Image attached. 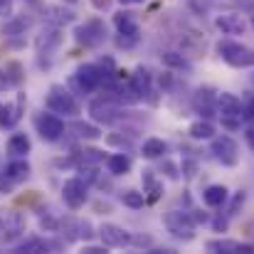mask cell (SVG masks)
<instances>
[{
    "instance_id": "41",
    "label": "cell",
    "mask_w": 254,
    "mask_h": 254,
    "mask_svg": "<svg viewBox=\"0 0 254 254\" xmlns=\"http://www.w3.org/2000/svg\"><path fill=\"white\" fill-rule=\"evenodd\" d=\"M225 225H227L225 220H217V222H215V227H217V230H225Z\"/></svg>"
},
{
    "instance_id": "39",
    "label": "cell",
    "mask_w": 254,
    "mask_h": 254,
    "mask_svg": "<svg viewBox=\"0 0 254 254\" xmlns=\"http://www.w3.org/2000/svg\"><path fill=\"white\" fill-rule=\"evenodd\" d=\"M245 114H247V119H252L254 121V99L247 104V109H245Z\"/></svg>"
},
{
    "instance_id": "37",
    "label": "cell",
    "mask_w": 254,
    "mask_h": 254,
    "mask_svg": "<svg viewBox=\"0 0 254 254\" xmlns=\"http://www.w3.org/2000/svg\"><path fill=\"white\" fill-rule=\"evenodd\" d=\"M86 254H106V245L104 247H84Z\"/></svg>"
},
{
    "instance_id": "42",
    "label": "cell",
    "mask_w": 254,
    "mask_h": 254,
    "mask_svg": "<svg viewBox=\"0 0 254 254\" xmlns=\"http://www.w3.org/2000/svg\"><path fill=\"white\" fill-rule=\"evenodd\" d=\"M62 2H72V5H74V2H79V0H62Z\"/></svg>"
},
{
    "instance_id": "18",
    "label": "cell",
    "mask_w": 254,
    "mask_h": 254,
    "mask_svg": "<svg viewBox=\"0 0 254 254\" xmlns=\"http://www.w3.org/2000/svg\"><path fill=\"white\" fill-rule=\"evenodd\" d=\"M114 25H116L119 35H141L138 22L133 20L131 12H116V15H114Z\"/></svg>"
},
{
    "instance_id": "29",
    "label": "cell",
    "mask_w": 254,
    "mask_h": 254,
    "mask_svg": "<svg viewBox=\"0 0 254 254\" xmlns=\"http://www.w3.org/2000/svg\"><path fill=\"white\" fill-rule=\"evenodd\" d=\"M74 131H77V136H82V138H89V141H94V138H99V136H101V131H99L96 126H91V124H84V121H77V124H74Z\"/></svg>"
},
{
    "instance_id": "24",
    "label": "cell",
    "mask_w": 254,
    "mask_h": 254,
    "mask_svg": "<svg viewBox=\"0 0 254 254\" xmlns=\"http://www.w3.org/2000/svg\"><path fill=\"white\" fill-rule=\"evenodd\" d=\"M190 136H192L195 141H207V138L215 136V126H212L210 121H195V124L190 126Z\"/></svg>"
},
{
    "instance_id": "12",
    "label": "cell",
    "mask_w": 254,
    "mask_h": 254,
    "mask_svg": "<svg viewBox=\"0 0 254 254\" xmlns=\"http://www.w3.org/2000/svg\"><path fill=\"white\" fill-rule=\"evenodd\" d=\"M215 25L222 30V35H245V30H247V22L242 20V15H235V12L220 15L215 20Z\"/></svg>"
},
{
    "instance_id": "2",
    "label": "cell",
    "mask_w": 254,
    "mask_h": 254,
    "mask_svg": "<svg viewBox=\"0 0 254 254\" xmlns=\"http://www.w3.org/2000/svg\"><path fill=\"white\" fill-rule=\"evenodd\" d=\"M163 222H166L168 232L175 237V240H185V242H190V240L195 237V222H192V217H190L188 212L170 210V212H166Z\"/></svg>"
},
{
    "instance_id": "7",
    "label": "cell",
    "mask_w": 254,
    "mask_h": 254,
    "mask_svg": "<svg viewBox=\"0 0 254 254\" xmlns=\"http://www.w3.org/2000/svg\"><path fill=\"white\" fill-rule=\"evenodd\" d=\"M35 126H37V131H40V136L45 141H60L62 133H64V124L55 114H40L35 119Z\"/></svg>"
},
{
    "instance_id": "11",
    "label": "cell",
    "mask_w": 254,
    "mask_h": 254,
    "mask_svg": "<svg viewBox=\"0 0 254 254\" xmlns=\"http://www.w3.org/2000/svg\"><path fill=\"white\" fill-rule=\"evenodd\" d=\"M205 247H207V252H222V254H252L254 252L252 245H245V242H237V240H210Z\"/></svg>"
},
{
    "instance_id": "28",
    "label": "cell",
    "mask_w": 254,
    "mask_h": 254,
    "mask_svg": "<svg viewBox=\"0 0 254 254\" xmlns=\"http://www.w3.org/2000/svg\"><path fill=\"white\" fill-rule=\"evenodd\" d=\"M47 250H52V245H47V242H42V240H27V242H22V245L17 247V252H30V254L47 252Z\"/></svg>"
},
{
    "instance_id": "25",
    "label": "cell",
    "mask_w": 254,
    "mask_h": 254,
    "mask_svg": "<svg viewBox=\"0 0 254 254\" xmlns=\"http://www.w3.org/2000/svg\"><path fill=\"white\" fill-rule=\"evenodd\" d=\"M79 163H82V168H96L99 163H104V151H99V148H84L82 156H79Z\"/></svg>"
},
{
    "instance_id": "23",
    "label": "cell",
    "mask_w": 254,
    "mask_h": 254,
    "mask_svg": "<svg viewBox=\"0 0 254 254\" xmlns=\"http://www.w3.org/2000/svg\"><path fill=\"white\" fill-rule=\"evenodd\" d=\"M7 153H12V156H25V153H30V138H27L25 133H15V136L7 141Z\"/></svg>"
},
{
    "instance_id": "32",
    "label": "cell",
    "mask_w": 254,
    "mask_h": 254,
    "mask_svg": "<svg viewBox=\"0 0 254 254\" xmlns=\"http://www.w3.org/2000/svg\"><path fill=\"white\" fill-rule=\"evenodd\" d=\"M163 62H166V64H173V67H180V69H183V67H188V64H185V60H183V57H178L175 52H166V55H163Z\"/></svg>"
},
{
    "instance_id": "43",
    "label": "cell",
    "mask_w": 254,
    "mask_h": 254,
    "mask_svg": "<svg viewBox=\"0 0 254 254\" xmlns=\"http://www.w3.org/2000/svg\"><path fill=\"white\" fill-rule=\"evenodd\" d=\"M7 2H10V0H0V7H2V5H7Z\"/></svg>"
},
{
    "instance_id": "30",
    "label": "cell",
    "mask_w": 254,
    "mask_h": 254,
    "mask_svg": "<svg viewBox=\"0 0 254 254\" xmlns=\"http://www.w3.org/2000/svg\"><path fill=\"white\" fill-rule=\"evenodd\" d=\"M5 69H7V74H10V79H12V86H20L22 82H25L22 67H20L17 62H7V64H5Z\"/></svg>"
},
{
    "instance_id": "10",
    "label": "cell",
    "mask_w": 254,
    "mask_h": 254,
    "mask_svg": "<svg viewBox=\"0 0 254 254\" xmlns=\"http://www.w3.org/2000/svg\"><path fill=\"white\" fill-rule=\"evenodd\" d=\"M99 237L106 247H128L131 245V235L119 227V225H101L99 227Z\"/></svg>"
},
{
    "instance_id": "14",
    "label": "cell",
    "mask_w": 254,
    "mask_h": 254,
    "mask_svg": "<svg viewBox=\"0 0 254 254\" xmlns=\"http://www.w3.org/2000/svg\"><path fill=\"white\" fill-rule=\"evenodd\" d=\"M22 106H25V94H17V104L15 109L7 106V104H0V128H10L20 121L22 116Z\"/></svg>"
},
{
    "instance_id": "19",
    "label": "cell",
    "mask_w": 254,
    "mask_h": 254,
    "mask_svg": "<svg viewBox=\"0 0 254 254\" xmlns=\"http://www.w3.org/2000/svg\"><path fill=\"white\" fill-rule=\"evenodd\" d=\"M143 192H146V200L148 202H156L163 192V185L158 183L156 173L153 170H143Z\"/></svg>"
},
{
    "instance_id": "33",
    "label": "cell",
    "mask_w": 254,
    "mask_h": 254,
    "mask_svg": "<svg viewBox=\"0 0 254 254\" xmlns=\"http://www.w3.org/2000/svg\"><path fill=\"white\" fill-rule=\"evenodd\" d=\"M245 202V190H240L237 195H235V200H232V205H230V212L227 215H237V210H240V205Z\"/></svg>"
},
{
    "instance_id": "34",
    "label": "cell",
    "mask_w": 254,
    "mask_h": 254,
    "mask_svg": "<svg viewBox=\"0 0 254 254\" xmlns=\"http://www.w3.org/2000/svg\"><path fill=\"white\" fill-rule=\"evenodd\" d=\"M10 86H12V79H10L7 69H0V91H5V89H10Z\"/></svg>"
},
{
    "instance_id": "4",
    "label": "cell",
    "mask_w": 254,
    "mask_h": 254,
    "mask_svg": "<svg viewBox=\"0 0 254 254\" xmlns=\"http://www.w3.org/2000/svg\"><path fill=\"white\" fill-rule=\"evenodd\" d=\"M210 153L227 168H235L237 161H240V151H237V143L230 138V136H217L212 138V146H210Z\"/></svg>"
},
{
    "instance_id": "44",
    "label": "cell",
    "mask_w": 254,
    "mask_h": 254,
    "mask_svg": "<svg viewBox=\"0 0 254 254\" xmlns=\"http://www.w3.org/2000/svg\"><path fill=\"white\" fill-rule=\"evenodd\" d=\"M252 27H254V15H252Z\"/></svg>"
},
{
    "instance_id": "31",
    "label": "cell",
    "mask_w": 254,
    "mask_h": 254,
    "mask_svg": "<svg viewBox=\"0 0 254 254\" xmlns=\"http://www.w3.org/2000/svg\"><path fill=\"white\" fill-rule=\"evenodd\" d=\"M136 42H138V35H119V37H116V45H119V47H124V50L133 47Z\"/></svg>"
},
{
    "instance_id": "26",
    "label": "cell",
    "mask_w": 254,
    "mask_h": 254,
    "mask_svg": "<svg viewBox=\"0 0 254 254\" xmlns=\"http://www.w3.org/2000/svg\"><path fill=\"white\" fill-rule=\"evenodd\" d=\"M47 12H50V20L57 22V25H69V22H74V12H72V10H64V7H47Z\"/></svg>"
},
{
    "instance_id": "38",
    "label": "cell",
    "mask_w": 254,
    "mask_h": 254,
    "mask_svg": "<svg viewBox=\"0 0 254 254\" xmlns=\"http://www.w3.org/2000/svg\"><path fill=\"white\" fill-rule=\"evenodd\" d=\"M245 138H247V143H250V148H252V151H254V126H252V128H247V131H245Z\"/></svg>"
},
{
    "instance_id": "1",
    "label": "cell",
    "mask_w": 254,
    "mask_h": 254,
    "mask_svg": "<svg viewBox=\"0 0 254 254\" xmlns=\"http://www.w3.org/2000/svg\"><path fill=\"white\" fill-rule=\"evenodd\" d=\"M217 52H220V57H222L230 67H237V69L254 67V50L240 45V42L222 40V42H217Z\"/></svg>"
},
{
    "instance_id": "22",
    "label": "cell",
    "mask_w": 254,
    "mask_h": 254,
    "mask_svg": "<svg viewBox=\"0 0 254 254\" xmlns=\"http://www.w3.org/2000/svg\"><path fill=\"white\" fill-rule=\"evenodd\" d=\"M5 175L12 180V183H22L27 175H30V166L25 161H12L5 166Z\"/></svg>"
},
{
    "instance_id": "36",
    "label": "cell",
    "mask_w": 254,
    "mask_h": 254,
    "mask_svg": "<svg viewBox=\"0 0 254 254\" xmlns=\"http://www.w3.org/2000/svg\"><path fill=\"white\" fill-rule=\"evenodd\" d=\"M166 175H168L170 180H178V168H175L170 161H166Z\"/></svg>"
},
{
    "instance_id": "17",
    "label": "cell",
    "mask_w": 254,
    "mask_h": 254,
    "mask_svg": "<svg viewBox=\"0 0 254 254\" xmlns=\"http://www.w3.org/2000/svg\"><path fill=\"white\" fill-rule=\"evenodd\" d=\"M202 202L207 207H222L227 202V188L225 185H210L202 192Z\"/></svg>"
},
{
    "instance_id": "5",
    "label": "cell",
    "mask_w": 254,
    "mask_h": 254,
    "mask_svg": "<svg viewBox=\"0 0 254 254\" xmlns=\"http://www.w3.org/2000/svg\"><path fill=\"white\" fill-rule=\"evenodd\" d=\"M104 37H106V27H104V22L96 20V17H94V20H86L84 25H79V27L74 30V40H77L79 45H84V47L101 45Z\"/></svg>"
},
{
    "instance_id": "8",
    "label": "cell",
    "mask_w": 254,
    "mask_h": 254,
    "mask_svg": "<svg viewBox=\"0 0 254 254\" xmlns=\"http://www.w3.org/2000/svg\"><path fill=\"white\" fill-rule=\"evenodd\" d=\"M62 195H64V202L72 210H79L86 202V183L82 178H69L62 188Z\"/></svg>"
},
{
    "instance_id": "35",
    "label": "cell",
    "mask_w": 254,
    "mask_h": 254,
    "mask_svg": "<svg viewBox=\"0 0 254 254\" xmlns=\"http://www.w3.org/2000/svg\"><path fill=\"white\" fill-rule=\"evenodd\" d=\"M12 185H15V183L2 173V175H0V192H10V190H12Z\"/></svg>"
},
{
    "instance_id": "13",
    "label": "cell",
    "mask_w": 254,
    "mask_h": 254,
    "mask_svg": "<svg viewBox=\"0 0 254 254\" xmlns=\"http://www.w3.org/2000/svg\"><path fill=\"white\" fill-rule=\"evenodd\" d=\"M217 109H220V116H225V119L242 116V101L235 94H227V91H222L217 96Z\"/></svg>"
},
{
    "instance_id": "27",
    "label": "cell",
    "mask_w": 254,
    "mask_h": 254,
    "mask_svg": "<svg viewBox=\"0 0 254 254\" xmlns=\"http://www.w3.org/2000/svg\"><path fill=\"white\" fill-rule=\"evenodd\" d=\"M121 202H124L126 207H131V210H141L143 202H146V197H143V192H138V190H126V192L121 195Z\"/></svg>"
},
{
    "instance_id": "15",
    "label": "cell",
    "mask_w": 254,
    "mask_h": 254,
    "mask_svg": "<svg viewBox=\"0 0 254 254\" xmlns=\"http://www.w3.org/2000/svg\"><path fill=\"white\" fill-rule=\"evenodd\" d=\"M37 55H52L60 45H62V35H60V30L57 27H50V30H45L40 37H37Z\"/></svg>"
},
{
    "instance_id": "9",
    "label": "cell",
    "mask_w": 254,
    "mask_h": 254,
    "mask_svg": "<svg viewBox=\"0 0 254 254\" xmlns=\"http://www.w3.org/2000/svg\"><path fill=\"white\" fill-rule=\"evenodd\" d=\"M89 114L96 124H114L119 119V106H114L109 99H96L89 104Z\"/></svg>"
},
{
    "instance_id": "21",
    "label": "cell",
    "mask_w": 254,
    "mask_h": 254,
    "mask_svg": "<svg viewBox=\"0 0 254 254\" xmlns=\"http://www.w3.org/2000/svg\"><path fill=\"white\" fill-rule=\"evenodd\" d=\"M141 153H143V158H161V156L168 153V146H166L161 138H148V141L143 143Z\"/></svg>"
},
{
    "instance_id": "40",
    "label": "cell",
    "mask_w": 254,
    "mask_h": 254,
    "mask_svg": "<svg viewBox=\"0 0 254 254\" xmlns=\"http://www.w3.org/2000/svg\"><path fill=\"white\" fill-rule=\"evenodd\" d=\"M121 5H141V2H146V0H119Z\"/></svg>"
},
{
    "instance_id": "3",
    "label": "cell",
    "mask_w": 254,
    "mask_h": 254,
    "mask_svg": "<svg viewBox=\"0 0 254 254\" xmlns=\"http://www.w3.org/2000/svg\"><path fill=\"white\" fill-rule=\"evenodd\" d=\"M47 109L55 111V114L77 116V114H79V101H77L69 91H64V89H60V86H52V91H50V96H47Z\"/></svg>"
},
{
    "instance_id": "16",
    "label": "cell",
    "mask_w": 254,
    "mask_h": 254,
    "mask_svg": "<svg viewBox=\"0 0 254 254\" xmlns=\"http://www.w3.org/2000/svg\"><path fill=\"white\" fill-rule=\"evenodd\" d=\"M192 106H195V111H197V114L210 116V114H215L217 99L212 96V91H210V89H200V91L195 94V99H192Z\"/></svg>"
},
{
    "instance_id": "20",
    "label": "cell",
    "mask_w": 254,
    "mask_h": 254,
    "mask_svg": "<svg viewBox=\"0 0 254 254\" xmlns=\"http://www.w3.org/2000/svg\"><path fill=\"white\" fill-rule=\"evenodd\" d=\"M106 166H109V173H114V175H126L131 170V158L124 153H114L106 158Z\"/></svg>"
},
{
    "instance_id": "6",
    "label": "cell",
    "mask_w": 254,
    "mask_h": 254,
    "mask_svg": "<svg viewBox=\"0 0 254 254\" xmlns=\"http://www.w3.org/2000/svg\"><path fill=\"white\" fill-rule=\"evenodd\" d=\"M104 69H99L96 64H82L79 69H77V74H74V86L79 89V91H94V89H99L101 82H104Z\"/></svg>"
}]
</instances>
